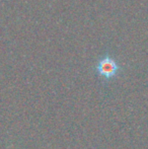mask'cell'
<instances>
[{
	"label": "cell",
	"instance_id": "cell-1",
	"mask_svg": "<svg viewBox=\"0 0 148 149\" xmlns=\"http://www.w3.org/2000/svg\"><path fill=\"white\" fill-rule=\"evenodd\" d=\"M94 69L99 77L105 80H111L119 74L121 71V66L114 57L109 54H106L101 59H99Z\"/></svg>",
	"mask_w": 148,
	"mask_h": 149
}]
</instances>
